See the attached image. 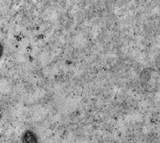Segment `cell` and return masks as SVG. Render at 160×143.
<instances>
[{
  "label": "cell",
  "mask_w": 160,
  "mask_h": 143,
  "mask_svg": "<svg viewBox=\"0 0 160 143\" xmlns=\"http://www.w3.org/2000/svg\"><path fill=\"white\" fill-rule=\"evenodd\" d=\"M22 143H38L37 137L32 131L27 130L22 135Z\"/></svg>",
  "instance_id": "obj_1"
},
{
  "label": "cell",
  "mask_w": 160,
  "mask_h": 143,
  "mask_svg": "<svg viewBox=\"0 0 160 143\" xmlns=\"http://www.w3.org/2000/svg\"><path fill=\"white\" fill-rule=\"evenodd\" d=\"M2 53H3V48H2V45L0 44V58L2 57Z\"/></svg>",
  "instance_id": "obj_2"
},
{
  "label": "cell",
  "mask_w": 160,
  "mask_h": 143,
  "mask_svg": "<svg viewBox=\"0 0 160 143\" xmlns=\"http://www.w3.org/2000/svg\"><path fill=\"white\" fill-rule=\"evenodd\" d=\"M0 119H1V114H0Z\"/></svg>",
  "instance_id": "obj_3"
}]
</instances>
